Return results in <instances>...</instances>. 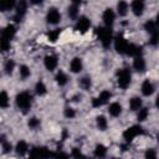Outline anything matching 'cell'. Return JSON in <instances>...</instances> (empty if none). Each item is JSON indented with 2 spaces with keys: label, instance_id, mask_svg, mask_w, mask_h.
<instances>
[{
  "label": "cell",
  "instance_id": "cell-1",
  "mask_svg": "<svg viewBox=\"0 0 159 159\" xmlns=\"http://www.w3.org/2000/svg\"><path fill=\"white\" fill-rule=\"evenodd\" d=\"M96 35L98 36L102 46L104 48H108L109 45H111V42H112V40H113V32H112V30L109 27H102L101 26V27H97L96 29Z\"/></svg>",
  "mask_w": 159,
  "mask_h": 159
},
{
  "label": "cell",
  "instance_id": "cell-2",
  "mask_svg": "<svg viewBox=\"0 0 159 159\" xmlns=\"http://www.w3.org/2000/svg\"><path fill=\"white\" fill-rule=\"evenodd\" d=\"M132 81V75L128 68H120L117 72V83L122 89H127L130 84Z\"/></svg>",
  "mask_w": 159,
  "mask_h": 159
},
{
  "label": "cell",
  "instance_id": "cell-3",
  "mask_svg": "<svg viewBox=\"0 0 159 159\" xmlns=\"http://www.w3.org/2000/svg\"><path fill=\"white\" fill-rule=\"evenodd\" d=\"M16 104L20 109H22L24 112H26L27 109H30L31 104H32V97L29 92L24 91V92H20L17 96H16Z\"/></svg>",
  "mask_w": 159,
  "mask_h": 159
},
{
  "label": "cell",
  "instance_id": "cell-4",
  "mask_svg": "<svg viewBox=\"0 0 159 159\" xmlns=\"http://www.w3.org/2000/svg\"><path fill=\"white\" fill-rule=\"evenodd\" d=\"M30 157L34 159H48L51 157H55V153H52L46 147H34L30 150Z\"/></svg>",
  "mask_w": 159,
  "mask_h": 159
},
{
  "label": "cell",
  "instance_id": "cell-5",
  "mask_svg": "<svg viewBox=\"0 0 159 159\" xmlns=\"http://www.w3.org/2000/svg\"><path fill=\"white\" fill-rule=\"evenodd\" d=\"M142 134H144V129L139 124H135V125H132L123 132V138L125 139V142H132L135 137L142 135Z\"/></svg>",
  "mask_w": 159,
  "mask_h": 159
},
{
  "label": "cell",
  "instance_id": "cell-6",
  "mask_svg": "<svg viewBox=\"0 0 159 159\" xmlns=\"http://www.w3.org/2000/svg\"><path fill=\"white\" fill-rule=\"evenodd\" d=\"M113 40H114V48H116V51L118 53H120V55H125L129 42L123 37V35H118Z\"/></svg>",
  "mask_w": 159,
  "mask_h": 159
},
{
  "label": "cell",
  "instance_id": "cell-7",
  "mask_svg": "<svg viewBox=\"0 0 159 159\" xmlns=\"http://www.w3.org/2000/svg\"><path fill=\"white\" fill-rule=\"evenodd\" d=\"M91 27V21L87 16H80L77 19V22L75 25V30L81 32V34H86Z\"/></svg>",
  "mask_w": 159,
  "mask_h": 159
},
{
  "label": "cell",
  "instance_id": "cell-8",
  "mask_svg": "<svg viewBox=\"0 0 159 159\" xmlns=\"http://www.w3.org/2000/svg\"><path fill=\"white\" fill-rule=\"evenodd\" d=\"M111 97H112V93H111L109 91H106V89H104V91H102V92L99 93L98 97H96V98L92 99V106L96 107V108H98V107L106 104V103L111 99Z\"/></svg>",
  "mask_w": 159,
  "mask_h": 159
},
{
  "label": "cell",
  "instance_id": "cell-9",
  "mask_svg": "<svg viewBox=\"0 0 159 159\" xmlns=\"http://www.w3.org/2000/svg\"><path fill=\"white\" fill-rule=\"evenodd\" d=\"M46 20H47V22L51 24V25H57V24L61 21V14H60V11H58L56 7L48 9L47 15H46Z\"/></svg>",
  "mask_w": 159,
  "mask_h": 159
},
{
  "label": "cell",
  "instance_id": "cell-10",
  "mask_svg": "<svg viewBox=\"0 0 159 159\" xmlns=\"http://www.w3.org/2000/svg\"><path fill=\"white\" fill-rule=\"evenodd\" d=\"M15 34H16V27H15L12 24H9V25H6V26L1 30V32H0V39L6 40V41H11L12 37L15 36Z\"/></svg>",
  "mask_w": 159,
  "mask_h": 159
},
{
  "label": "cell",
  "instance_id": "cell-11",
  "mask_svg": "<svg viewBox=\"0 0 159 159\" xmlns=\"http://www.w3.org/2000/svg\"><path fill=\"white\" fill-rule=\"evenodd\" d=\"M26 10H27V2L26 1H20L17 4V6H16V12L14 15V20L16 22H20L22 20V17L25 16Z\"/></svg>",
  "mask_w": 159,
  "mask_h": 159
},
{
  "label": "cell",
  "instance_id": "cell-12",
  "mask_svg": "<svg viewBox=\"0 0 159 159\" xmlns=\"http://www.w3.org/2000/svg\"><path fill=\"white\" fill-rule=\"evenodd\" d=\"M43 63H45V67L47 71H53V70H56V67L58 65V58L55 55H47L43 60Z\"/></svg>",
  "mask_w": 159,
  "mask_h": 159
},
{
  "label": "cell",
  "instance_id": "cell-13",
  "mask_svg": "<svg viewBox=\"0 0 159 159\" xmlns=\"http://www.w3.org/2000/svg\"><path fill=\"white\" fill-rule=\"evenodd\" d=\"M114 19H116V15H114V12H113V10L112 9H106L104 11H103V15H102V20H103V22H104V25H106V27H109V26H112L113 25V22H114Z\"/></svg>",
  "mask_w": 159,
  "mask_h": 159
},
{
  "label": "cell",
  "instance_id": "cell-14",
  "mask_svg": "<svg viewBox=\"0 0 159 159\" xmlns=\"http://www.w3.org/2000/svg\"><path fill=\"white\" fill-rule=\"evenodd\" d=\"M142 52H143V47L142 46L135 45V43H129L125 55L132 56V57H139V56H142Z\"/></svg>",
  "mask_w": 159,
  "mask_h": 159
},
{
  "label": "cell",
  "instance_id": "cell-15",
  "mask_svg": "<svg viewBox=\"0 0 159 159\" xmlns=\"http://www.w3.org/2000/svg\"><path fill=\"white\" fill-rule=\"evenodd\" d=\"M130 7H132V11L135 16H142L143 12H144V2L142 0H134L132 4H130Z\"/></svg>",
  "mask_w": 159,
  "mask_h": 159
},
{
  "label": "cell",
  "instance_id": "cell-16",
  "mask_svg": "<svg viewBox=\"0 0 159 159\" xmlns=\"http://www.w3.org/2000/svg\"><path fill=\"white\" fill-rule=\"evenodd\" d=\"M140 89H142V93H143V96H147V97H149V96H152L153 93H154V89H155V87H154V84L149 81V80H145L143 83H142V87H140Z\"/></svg>",
  "mask_w": 159,
  "mask_h": 159
},
{
  "label": "cell",
  "instance_id": "cell-17",
  "mask_svg": "<svg viewBox=\"0 0 159 159\" xmlns=\"http://www.w3.org/2000/svg\"><path fill=\"white\" fill-rule=\"evenodd\" d=\"M145 67H147V63H145V60L139 56V57H134L133 60V68L138 72H144L145 71Z\"/></svg>",
  "mask_w": 159,
  "mask_h": 159
},
{
  "label": "cell",
  "instance_id": "cell-18",
  "mask_svg": "<svg viewBox=\"0 0 159 159\" xmlns=\"http://www.w3.org/2000/svg\"><path fill=\"white\" fill-rule=\"evenodd\" d=\"M82 67H83V63H82V60L80 57H75L71 63H70V68L73 73H78L82 71Z\"/></svg>",
  "mask_w": 159,
  "mask_h": 159
},
{
  "label": "cell",
  "instance_id": "cell-19",
  "mask_svg": "<svg viewBox=\"0 0 159 159\" xmlns=\"http://www.w3.org/2000/svg\"><path fill=\"white\" fill-rule=\"evenodd\" d=\"M108 113H109L112 117H118V116H120V113H122V106H120L118 102L111 103L109 107H108Z\"/></svg>",
  "mask_w": 159,
  "mask_h": 159
},
{
  "label": "cell",
  "instance_id": "cell-20",
  "mask_svg": "<svg viewBox=\"0 0 159 159\" xmlns=\"http://www.w3.org/2000/svg\"><path fill=\"white\" fill-rule=\"evenodd\" d=\"M144 29H145V31L149 32L150 35L157 34V32H158V25H157V21H154V20H148V21L144 24Z\"/></svg>",
  "mask_w": 159,
  "mask_h": 159
},
{
  "label": "cell",
  "instance_id": "cell-21",
  "mask_svg": "<svg viewBox=\"0 0 159 159\" xmlns=\"http://www.w3.org/2000/svg\"><path fill=\"white\" fill-rule=\"evenodd\" d=\"M15 150L19 155H25L29 152V145L25 140H20V142H17V144L15 147Z\"/></svg>",
  "mask_w": 159,
  "mask_h": 159
},
{
  "label": "cell",
  "instance_id": "cell-22",
  "mask_svg": "<svg viewBox=\"0 0 159 159\" xmlns=\"http://www.w3.org/2000/svg\"><path fill=\"white\" fill-rule=\"evenodd\" d=\"M80 4L81 2H78V1H73V4L68 7V16L73 20L78 19V5Z\"/></svg>",
  "mask_w": 159,
  "mask_h": 159
},
{
  "label": "cell",
  "instance_id": "cell-23",
  "mask_svg": "<svg viewBox=\"0 0 159 159\" xmlns=\"http://www.w3.org/2000/svg\"><path fill=\"white\" fill-rule=\"evenodd\" d=\"M106 154H107V148L103 144H97L94 148V157L97 159H102L106 157Z\"/></svg>",
  "mask_w": 159,
  "mask_h": 159
},
{
  "label": "cell",
  "instance_id": "cell-24",
  "mask_svg": "<svg viewBox=\"0 0 159 159\" xmlns=\"http://www.w3.org/2000/svg\"><path fill=\"white\" fill-rule=\"evenodd\" d=\"M15 5H16V2L14 0H0V11L4 12L7 10H11Z\"/></svg>",
  "mask_w": 159,
  "mask_h": 159
},
{
  "label": "cell",
  "instance_id": "cell-25",
  "mask_svg": "<svg viewBox=\"0 0 159 159\" xmlns=\"http://www.w3.org/2000/svg\"><path fill=\"white\" fill-rule=\"evenodd\" d=\"M128 10H129V6L125 1H119L117 4V12L119 16H125L128 14Z\"/></svg>",
  "mask_w": 159,
  "mask_h": 159
},
{
  "label": "cell",
  "instance_id": "cell-26",
  "mask_svg": "<svg viewBox=\"0 0 159 159\" xmlns=\"http://www.w3.org/2000/svg\"><path fill=\"white\" fill-rule=\"evenodd\" d=\"M55 80H56L57 84H60V86H65L68 82V77H67V75L63 71H58L56 77H55Z\"/></svg>",
  "mask_w": 159,
  "mask_h": 159
},
{
  "label": "cell",
  "instance_id": "cell-27",
  "mask_svg": "<svg viewBox=\"0 0 159 159\" xmlns=\"http://www.w3.org/2000/svg\"><path fill=\"white\" fill-rule=\"evenodd\" d=\"M129 108L132 111H139L142 108V99L139 97H133L129 101Z\"/></svg>",
  "mask_w": 159,
  "mask_h": 159
},
{
  "label": "cell",
  "instance_id": "cell-28",
  "mask_svg": "<svg viewBox=\"0 0 159 159\" xmlns=\"http://www.w3.org/2000/svg\"><path fill=\"white\" fill-rule=\"evenodd\" d=\"M91 86H92V80H91L89 76H83V77L80 80V87H81L82 89L87 91V89L91 88Z\"/></svg>",
  "mask_w": 159,
  "mask_h": 159
},
{
  "label": "cell",
  "instance_id": "cell-29",
  "mask_svg": "<svg viewBox=\"0 0 159 159\" xmlns=\"http://www.w3.org/2000/svg\"><path fill=\"white\" fill-rule=\"evenodd\" d=\"M35 91H36V93H37L39 96H45V94L47 93V88H46V86H45V83H43L42 81H39V82L36 83Z\"/></svg>",
  "mask_w": 159,
  "mask_h": 159
},
{
  "label": "cell",
  "instance_id": "cell-30",
  "mask_svg": "<svg viewBox=\"0 0 159 159\" xmlns=\"http://www.w3.org/2000/svg\"><path fill=\"white\" fill-rule=\"evenodd\" d=\"M60 35H61V29H55V30L50 31V32L47 34L48 41H51V42H56V41L58 40Z\"/></svg>",
  "mask_w": 159,
  "mask_h": 159
},
{
  "label": "cell",
  "instance_id": "cell-31",
  "mask_svg": "<svg viewBox=\"0 0 159 159\" xmlns=\"http://www.w3.org/2000/svg\"><path fill=\"white\" fill-rule=\"evenodd\" d=\"M96 119H97V127H98L101 130H106L107 127H108V122H107L106 117H104V116H98Z\"/></svg>",
  "mask_w": 159,
  "mask_h": 159
},
{
  "label": "cell",
  "instance_id": "cell-32",
  "mask_svg": "<svg viewBox=\"0 0 159 159\" xmlns=\"http://www.w3.org/2000/svg\"><path fill=\"white\" fill-rule=\"evenodd\" d=\"M148 116H149V109H148L147 107H143V108H140V109H139L137 118H138V120H139V122H144V120L148 118Z\"/></svg>",
  "mask_w": 159,
  "mask_h": 159
},
{
  "label": "cell",
  "instance_id": "cell-33",
  "mask_svg": "<svg viewBox=\"0 0 159 159\" xmlns=\"http://www.w3.org/2000/svg\"><path fill=\"white\" fill-rule=\"evenodd\" d=\"M0 143H1V145H2V150H4V153H9V152H11V149H12L11 143H10L9 140H6V138H5L4 135L0 137Z\"/></svg>",
  "mask_w": 159,
  "mask_h": 159
},
{
  "label": "cell",
  "instance_id": "cell-34",
  "mask_svg": "<svg viewBox=\"0 0 159 159\" xmlns=\"http://www.w3.org/2000/svg\"><path fill=\"white\" fill-rule=\"evenodd\" d=\"M9 106V96L6 92H0V108H6Z\"/></svg>",
  "mask_w": 159,
  "mask_h": 159
},
{
  "label": "cell",
  "instance_id": "cell-35",
  "mask_svg": "<svg viewBox=\"0 0 159 159\" xmlns=\"http://www.w3.org/2000/svg\"><path fill=\"white\" fill-rule=\"evenodd\" d=\"M14 68H15V62H14L12 60H7V61L5 62V66H4L5 73L11 75V73H12V71H14Z\"/></svg>",
  "mask_w": 159,
  "mask_h": 159
},
{
  "label": "cell",
  "instance_id": "cell-36",
  "mask_svg": "<svg viewBox=\"0 0 159 159\" xmlns=\"http://www.w3.org/2000/svg\"><path fill=\"white\" fill-rule=\"evenodd\" d=\"M30 75H31V72H30V68H29L26 65H22V66H20V77H21L22 80H26L27 77H30Z\"/></svg>",
  "mask_w": 159,
  "mask_h": 159
},
{
  "label": "cell",
  "instance_id": "cell-37",
  "mask_svg": "<svg viewBox=\"0 0 159 159\" xmlns=\"http://www.w3.org/2000/svg\"><path fill=\"white\" fill-rule=\"evenodd\" d=\"M144 157L145 159H158V154H157V150L153 149V148H149L145 150L144 153Z\"/></svg>",
  "mask_w": 159,
  "mask_h": 159
},
{
  "label": "cell",
  "instance_id": "cell-38",
  "mask_svg": "<svg viewBox=\"0 0 159 159\" xmlns=\"http://www.w3.org/2000/svg\"><path fill=\"white\" fill-rule=\"evenodd\" d=\"M71 155H72L73 159H86V157L82 154V152L78 148H73L72 152H71Z\"/></svg>",
  "mask_w": 159,
  "mask_h": 159
},
{
  "label": "cell",
  "instance_id": "cell-39",
  "mask_svg": "<svg viewBox=\"0 0 159 159\" xmlns=\"http://www.w3.org/2000/svg\"><path fill=\"white\" fill-rule=\"evenodd\" d=\"M40 124H41V122H40V119L36 118V117H32V118H30V120H29V127L32 128V129L39 128Z\"/></svg>",
  "mask_w": 159,
  "mask_h": 159
},
{
  "label": "cell",
  "instance_id": "cell-40",
  "mask_svg": "<svg viewBox=\"0 0 159 159\" xmlns=\"http://www.w3.org/2000/svg\"><path fill=\"white\" fill-rule=\"evenodd\" d=\"M65 117L66 118H75L76 117V112H75V109L73 108H71V107H66L65 108Z\"/></svg>",
  "mask_w": 159,
  "mask_h": 159
},
{
  "label": "cell",
  "instance_id": "cell-41",
  "mask_svg": "<svg viewBox=\"0 0 159 159\" xmlns=\"http://www.w3.org/2000/svg\"><path fill=\"white\" fill-rule=\"evenodd\" d=\"M9 48H10V41L0 39V50L1 51H7Z\"/></svg>",
  "mask_w": 159,
  "mask_h": 159
},
{
  "label": "cell",
  "instance_id": "cell-42",
  "mask_svg": "<svg viewBox=\"0 0 159 159\" xmlns=\"http://www.w3.org/2000/svg\"><path fill=\"white\" fill-rule=\"evenodd\" d=\"M53 158L55 159H70L68 154L65 153V152H57V153H55V157Z\"/></svg>",
  "mask_w": 159,
  "mask_h": 159
},
{
  "label": "cell",
  "instance_id": "cell-43",
  "mask_svg": "<svg viewBox=\"0 0 159 159\" xmlns=\"http://www.w3.org/2000/svg\"><path fill=\"white\" fill-rule=\"evenodd\" d=\"M149 43H150V45H153V46H157V43H158V32H157V34H153V35H152V37H150V41H149Z\"/></svg>",
  "mask_w": 159,
  "mask_h": 159
},
{
  "label": "cell",
  "instance_id": "cell-44",
  "mask_svg": "<svg viewBox=\"0 0 159 159\" xmlns=\"http://www.w3.org/2000/svg\"><path fill=\"white\" fill-rule=\"evenodd\" d=\"M78 98H81V96H80V94H76V96L72 97V101H73V102H78Z\"/></svg>",
  "mask_w": 159,
  "mask_h": 159
},
{
  "label": "cell",
  "instance_id": "cell-45",
  "mask_svg": "<svg viewBox=\"0 0 159 159\" xmlns=\"http://www.w3.org/2000/svg\"><path fill=\"white\" fill-rule=\"evenodd\" d=\"M31 2H32V4H35V5H39V4H42V1H41V0H40V1H39V0H32Z\"/></svg>",
  "mask_w": 159,
  "mask_h": 159
},
{
  "label": "cell",
  "instance_id": "cell-46",
  "mask_svg": "<svg viewBox=\"0 0 159 159\" xmlns=\"http://www.w3.org/2000/svg\"><path fill=\"white\" fill-rule=\"evenodd\" d=\"M27 159H34V158H32V157H29V158H27Z\"/></svg>",
  "mask_w": 159,
  "mask_h": 159
},
{
  "label": "cell",
  "instance_id": "cell-47",
  "mask_svg": "<svg viewBox=\"0 0 159 159\" xmlns=\"http://www.w3.org/2000/svg\"><path fill=\"white\" fill-rule=\"evenodd\" d=\"M112 159H118V158H112Z\"/></svg>",
  "mask_w": 159,
  "mask_h": 159
},
{
  "label": "cell",
  "instance_id": "cell-48",
  "mask_svg": "<svg viewBox=\"0 0 159 159\" xmlns=\"http://www.w3.org/2000/svg\"><path fill=\"white\" fill-rule=\"evenodd\" d=\"M86 159H87V158H86Z\"/></svg>",
  "mask_w": 159,
  "mask_h": 159
}]
</instances>
